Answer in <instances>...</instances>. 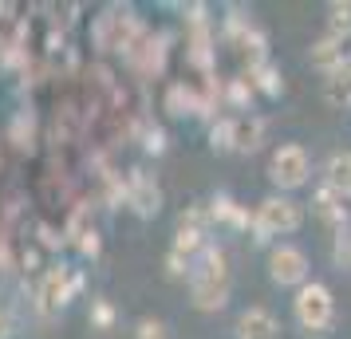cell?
Wrapping results in <instances>:
<instances>
[{"label":"cell","mask_w":351,"mask_h":339,"mask_svg":"<svg viewBox=\"0 0 351 339\" xmlns=\"http://www.w3.org/2000/svg\"><path fill=\"white\" fill-rule=\"evenodd\" d=\"M190 296L197 312H221L229 304V260L221 249L206 244L190 268Z\"/></svg>","instance_id":"6da1fadb"},{"label":"cell","mask_w":351,"mask_h":339,"mask_svg":"<svg viewBox=\"0 0 351 339\" xmlns=\"http://www.w3.org/2000/svg\"><path fill=\"white\" fill-rule=\"evenodd\" d=\"M292 316L300 323L304 331H328L335 320V300H332V288L328 284H319V280H308L300 292H296V300H292Z\"/></svg>","instance_id":"7a4b0ae2"},{"label":"cell","mask_w":351,"mask_h":339,"mask_svg":"<svg viewBox=\"0 0 351 339\" xmlns=\"http://www.w3.org/2000/svg\"><path fill=\"white\" fill-rule=\"evenodd\" d=\"M300 221H304L300 201L272 194V197H265V201L256 205V217H253L256 241H269V237H288V233H296V229H300Z\"/></svg>","instance_id":"3957f363"},{"label":"cell","mask_w":351,"mask_h":339,"mask_svg":"<svg viewBox=\"0 0 351 339\" xmlns=\"http://www.w3.org/2000/svg\"><path fill=\"white\" fill-rule=\"evenodd\" d=\"M312 174V158H308V150L300 142H285L272 150L269 158V178L272 186H280V190H300L304 181Z\"/></svg>","instance_id":"277c9868"},{"label":"cell","mask_w":351,"mask_h":339,"mask_svg":"<svg viewBox=\"0 0 351 339\" xmlns=\"http://www.w3.org/2000/svg\"><path fill=\"white\" fill-rule=\"evenodd\" d=\"M269 276L280 288H304L308 284V257L296 244H276L269 253Z\"/></svg>","instance_id":"5b68a950"},{"label":"cell","mask_w":351,"mask_h":339,"mask_svg":"<svg viewBox=\"0 0 351 339\" xmlns=\"http://www.w3.org/2000/svg\"><path fill=\"white\" fill-rule=\"evenodd\" d=\"M127 201H130V210L138 213V217H158V210H162L158 181L150 178V174H143V170H130V178H127Z\"/></svg>","instance_id":"8992f818"},{"label":"cell","mask_w":351,"mask_h":339,"mask_svg":"<svg viewBox=\"0 0 351 339\" xmlns=\"http://www.w3.org/2000/svg\"><path fill=\"white\" fill-rule=\"evenodd\" d=\"M237 339H285L269 307H245L237 316Z\"/></svg>","instance_id":"52a82bcc"},{"label":"cell","mask_w":351,"mask_h":339,"mask_svg":"<svg viewBox=\"0 0 351 339\" xmlns=\"http://www.w3.org/2000/svg\"><path fill=\"white\" fill-rule=\"evenodd\" d=\"M71 288H75V284H67V268H51V273L44 276V284H40V307H44V312L64 307Z\"/></svg>","instance_id":"ba28073f"},{"label":"cell","mask_w":351,"mask_h":339,"mask_svg":"<svg viewBox=\"0 0 351 339\" xmlns=\"http://www.w3.org/2000/svg\"><path fill=\"white\" fill-rule=\"evenodd\" d=\"M324 99L332 103V107H351V60L348 64H339L335 71H328V79H324Z\"/></svg>","instance_id":"9c48e42d"},{"label":"cell","mask_w":351,"mask_h":339,"mask_svg":"<svg viewBox=\"0 0 351 339\" xmlns=\"http://www.w3.org/2000/svg\"><path fill=\"white\" fill-rule=\"evenodd\" d=\"M351 55L348 48H343V40H335V36H328V40H319L316 48H312V64L324 67V71H335L339 64H348Z\"/></svg>","instance_id":"30bf717a"},{"label":"cell","mask_w":351,"mask_h":339,"mask_svg":"<svg viewBox=\"0 0 351 339\" xmlns=\"http://www.w3.org/2000/svg\"><path fill=\"white\" fill-rule=\"evenodd\" d=\"M316 213L319 217H328L332 225H343L348 221V210H343V194L339 190H332V186H324L316 197Z\"/></svg>","instance_id":"8fae6325"},{"label":"cell","mask_w":351,"mask_h":339,"mask_svg":"<svg viewBox=\"0 0 351 339\" xmlns=\"http://www.w3.org/2000/svg\"><path fill=\"white\" fill-rule=\"evenodd\" d=\"M328 186L339 190L343 197H351V154H335L328 166Z\"/></svg>","instance_id":"7c38bea8"},{"label":"cell","mask_w":351,"mask_h":339,"mask_svg":"<svg viewBox=\"0 0 351 339\" xmlns=\"http://www.w3.org/2000/svg\"><path fill=\"white\" fill-rule=\"evenodd\" d=\"M335 268H351V217L343 225H335V244H332Z\"/></svg>","instance_id":"4fadbf2b"},{"label":"cell","mask_w":351,"mask_h":339,"mask_svg":"<svg viewBox=\"0 0 351 339\" xmlns=\"http://www.w3.org/2000/svg\"><path fill=\"white\" fill-rule=\"evenodd\" d=\"M256 138H261V123H245V118H237L233 123V150H253Z\"/></svg>","instance_id":"5bb4252c"},{"label":"cell","mask_w":351,"mask_h":339,"mask_svg":"<svg viewBox=\"0 0 351 339\" xmlns=\"http://www.w3.org/2000/svg\"><path fill=\"white\" fill-rule=\"evenodd\" d=\"M332 12V36L335 40H348L351 36V4H328Z\"/></svg>","instance_id":"9a60e30c"},{"label":"cell","mask_w":351,"mask_h":339,"mask_svg":"<svg viewBox=\"0 0 351 339\" xmlns=\"http://www.w3.org/2000/svg\"><path fill=\"white\" fill-rule=\"evenodd\" d=\"M134 339H170V327L162 320H154V316H146V320H138V327H134Z\"/></svg>","instance_id":"2e32d148"},{"label":"cell","mask_w":351,"mask_h":339,"mask_svg":"<svg viewBox=\"0 0 351 339\" xmlns=\"http://www.w3.org/2000/svg\"><path fill=\"white\" fill-rule=\"evenodd\" d=\"M193 107V99L186 87H170V114H190Z\"/></svg>","instance_id":"e0dca14e"},{"label":"cell","mask_w":351,"mask_h":339,"mask_svg":"<svg viewBox=\"0 0 351 339\" xmlns=\"http://www.w3.org/2000/svg\"><path fill=\"white\" fill-rule=\"evenodd\" d=\"M91 320H95V327L107 331V327L114 323V307L107 304V300H95V304H91Z\"/></svg>","instance_id":"ac0fdd59"},{"label":"cell","mask_w":351,"mask_h":339,"mask_svg":"<svg viewBox=\"0 0 351 339\" xmlns=\"http://www.w3.org/2000/svg\"><path fill=\"white\" fill-rule=\"evenodd\" d=\"M146 150H150V154H162V150H166V142H162V130H150V134H146Z\"/></svg>","instance_id":"d6986e66"},{"label":"cell","mask_w":351,"mask_h":339,"mask_svg":"<svg viewBox=\"0 0 351 339\" xmlns=\"http://www.w3.org/2000/svg\"><path fill=\"white\" fill-rule=\"evenodd\" d=\"M0 339H12V316H8V307H0Z\"/></svg>","instance_id":"ffe728a7"},{"label":"cell","mask_w":351,"mask_h":339,"mask_svg":"<svg viewBox=\"0 0 351 339\" xmlns=\"http://www.w3.org/2000/svg\"><path fill=\"white\" fill-rule=\"evenodd\" d=\"M83 253H99V241H95V233H83Z\"/></svg>","instance_id":"44dd1931"}]
</instances>
